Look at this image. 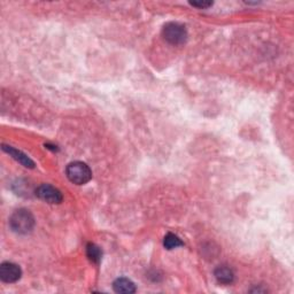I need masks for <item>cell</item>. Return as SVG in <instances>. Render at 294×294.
<instances>
[{"label":"cell","instance_id":"obj_1","mask_svg":"<svg viewBox=\"0 0 294 294\" xmlns=\"http://www.w3.org/2000/svg\"><path fill=\"white\" fill-rule=\"evenodd\" d=\"M10 227L19 235H27L34 227V217L28 209L21 208L15 210L10 218Z\"/></svg>","mask_w":294,"mask_h":294},{"label":"cell","instance_id":"obj_2","mask_svg":"<svg viewBox=\"0 0 294 294\" xmlns=\"http://www.w3.org/2000/svg\"><path fill=\"white\" fill-rule=\"evenodd\" d=\"M66 175L68 179L76 185H84L92 178V171L90 167L81 161L69 163L66 168Z\"/></svg>","mask_w":294,"mask_h":294},{"label":"cell","instance_id":"obj_3","mask_svg":"<svg viewBox=\"0 0 294 294\" xmlns=\"http://www.w3.org/2000/svg\"><path fill=\"white\" fill-rule=\"evenodd\" d=\"M162 36L171 45H181L188 40V31L183 24L169 22L162 28Z\"/></svg>","mask_w":294,"mask_h":294},{"label":"cell","instance_id":"obj_4","mask_svg":"<svg viewBox=\"0 0 294 294\" xmlns=\"http://www.w3.org/2000/svg\"><path fill=\"white\" fill-rule=\"evenodd\" d=\"M36 196L47 204H60L63 199L62 193L50 184H42L38 187L36 189Z\"/></svg>","mask_w":294,"mask_h":294},{"label":"cell","instance_id":"obj_5","mask_svg":"<svg viewBox=\"0 0 294 294\" xmlns=\"http://www.w3.org/2000/svg\"><path fill=\"white\" fill-rule=\"evenodd\" d=\"M21 268L13 262H4L0 266V279L5 283H15L21 278Z\"/></svg>","mask_w":294,"mask_h":294},{"label":"cell","instance_id":"obj_6","mask_svg":"<svg viewBox=\"0 0 294 294\" xmlns=\"http://www.w3.org/2000/svg\"><path fill=\"white\" fill-rule=\"evenodd\" d=\"M3 150L5 151L6 153H8L11 155V157L16 160L17 162L22 164L25 168H33L34 167V163L31 159H30L27 154H24L23 152H21V151L14 149V147L12 146H7V145H3Z\"/></svg>","mask_w":294,"mask_h":294},{"label":"cell","instance_id":"obj_7","mask_svg":"<svg viewBox=\"0 0 294 294\" xmlns=\"http://www.w3.org/2000/svg\"><path fill=\"white\" fill-rule=\"evenodd\" d=\"M215 278L219 284H224V285H229L233 282L235 279V274L231 268H229L227 266H219L218 268L215 269Z\"/></svg>","mask_w":294,"mask_h":294},{"label":"cell","instance_id":"obj_8","mask_svg":"<svg viewBox=\"0 0 294 294\" xmlns=\"http://www.w3.org/2000/svg\"><path fill=\"white\" fill-rule=\"evenodd\" d=\"M113 288L116 293L130 294L136 292V286L130 279L128 278H118L113 284Z\"/></svg>","mask_w":294,"mask_h":294},{"label":"cell","instance_id":"obj_9","mask_svg":"<svg viewBox=\"0 0 294 294\" xmlns=\"http://www.w3.org/2000/svg\"><path fill=\"white\" fill-rule=\"evenodd\" d=\"M86 255H88L89 260L93 263H99L101 260L102 252L100 247H98L96 244L90 243L86 246Z\"/></svg>","mask_w":294,"mask_h":294},{"label":"cell","instance_id":"obj_10","mask_svg":"<svg viewBox=\"0 0 294 294\" xmlns=\"http://www.w3.org/2000/svg\"><path fill=\"white\" fill-rule=\"evenodd\" d=\"M183 245H184L183 241H181L176 235H174V233H168L163 239V246L167 249H175Z\"/></svg>","mask_w":294,"mask_h":294},{"label":"cell","instance_id":"obj_11","mask_svg":"<svg viewBox=\"0 0 294 294\" xmlns=\"http://www.w3.org/2000/svg\"><path fill=\"white\" fill-rule=\"evenodd\" d=\"M191 4L192 6H196V7H199V8H207V7H210L211 5H213V3H210V2H202V3H190Z\"/></svg>","mask_w":294,"mask_h":294}]
</instances>
